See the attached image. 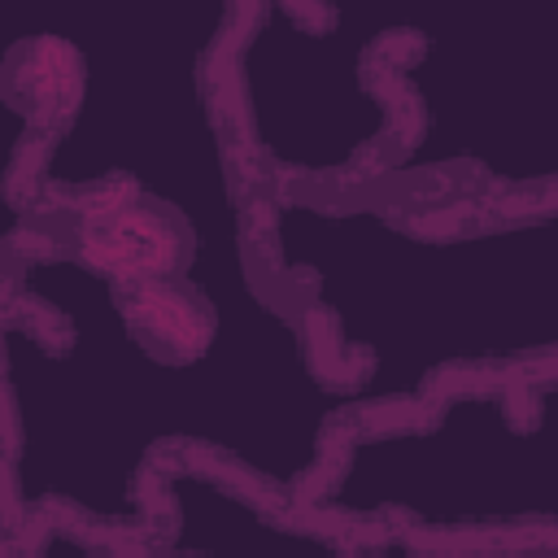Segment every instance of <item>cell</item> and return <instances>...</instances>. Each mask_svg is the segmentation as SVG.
<instances>
[{"label": "cell", "instance_id": "1", "mask_svg": "<svg viewBox=\"0 0 558 558\" xmlns=\"http://www.w3.org/2000/svg\"><path fill=\"white\" fill-rule=\"evenodd\" d=\"M83 248L105 270V279L170 283L187 244H179L174 209L157 201H118L113 209L83 214Z\"/></svg>", "mask_w": 558, "mask_h": 558}]
</instances>
